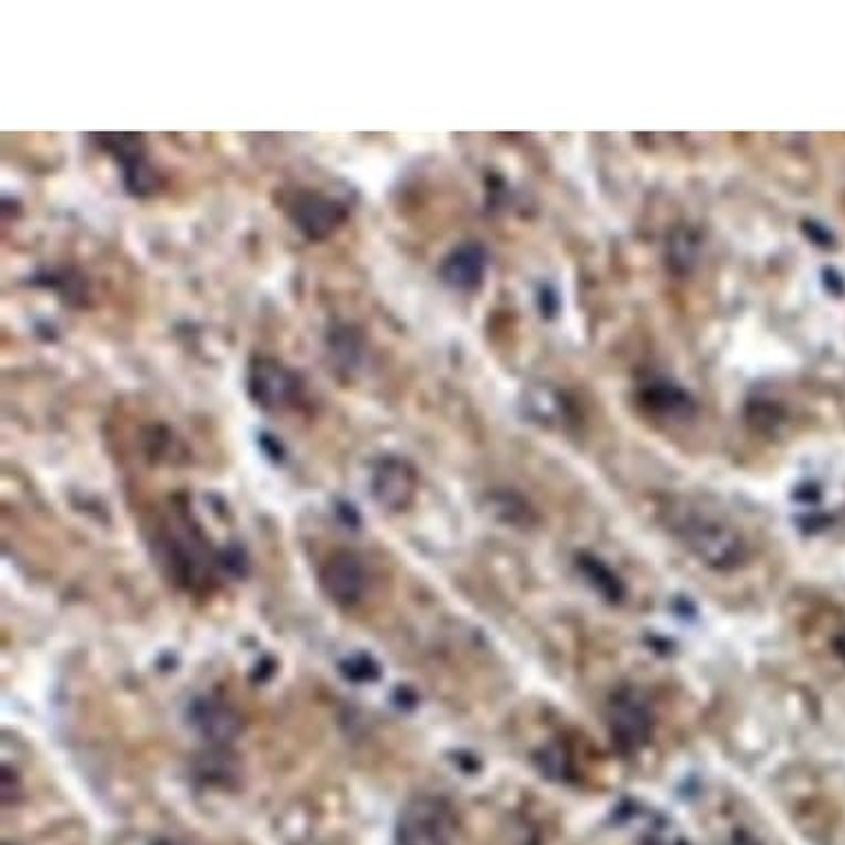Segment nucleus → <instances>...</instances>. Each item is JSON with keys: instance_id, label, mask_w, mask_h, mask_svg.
Wrapping results in <instances>:
<instances>
[{"instance_id": "nucleus-14", "label": "nucleus", "mask_w": 845, "mask_h": 845, "mask_svg": "<svg viewBox=\"0 0 845 845\" xmlns=\"http://www.w3.org/2000/svg\"><path fill=\"white\" fill-rule=\"evenodd\" d=\"M832 646H834V654L845 662V629H841V631L834 635Z\"/></svg>"}, {"instance_id": "nucleus-15", "label": "nucleus", "mask_w": 845, "mask_h": 845, "mask_svg": "<svg viewBox=\"0 0 845 845\" xmlns=\"http://www.w3.org/2000/svg\"><path fill=\"white\" fill-rule=\"evenodd\" d=\"M733 845H759V843L753 836H748V834H737Z\"/></svg>"}, {"instance_id": "nucleus-11", "label": "nucleus", "mask_w": 845, "mask_h": 845, "mask_svg": "<svg viewBox=\"0 0 845 845\" xmlns=\"http://www.w3.org/2000/svg\"><path fill=\"white\" fill-rule=\"evenodd\" d=\"M122 169H124V186L128 192L136 195V198H147V195H151L158 188V175L153 166L147 162V158L128 162Z\"/></svg>"}, {"instance_id": "nucleus-9", "label": "nucleus", "mask_w": 845, "mask_h": 845, "mask_svg": "<svg viewBox=\"0 0 845 845\" xmlns=\"http://www.w3.org/2000/svg\"><path fill=\"white\" fill-rule=\"evenodd\" d=\"M485 271V252L479 246H463L453 250L443 266V277L453 288H474L481 284Z\"/></svg>"}, {"instance_id": "nucleus-13", "label": "nucleus", "mask_w": 845, "mask_h": 845, "mask_svg": "<svg viewBox=\"0 0 845 845\" xmlns=\"http://www.w3.org/2000/svg\"><path fill=\"white\" fill-rule=\"evenodd\" d=\"M344 673L355 682H370L378 675V669L372 664L368 656H357L348 664H344Z\"/></svg>"}, {"instance_id": "nucleus-10", "label": "nucleus", "mask_w": 845, "mask_h": 845, "mask_svg": "<svg viewBox=\"0 0 845 845\" xmlns=\"http://www.w3.org/2000/svg\"><path fill=\"white\" fill-rule=\"evenodd\" d=\"M102 145V149H107L109 153H113L115 160H120V164H128V162H136V160H142L145 158V142H142V136H136V134H102V136H96Z\"/></svg>"}, {"instance_id": "nucleus-4", "label": "nucleus", "mask_w": 845, "mask_h": 845, "mask_svg": "<svg viewBox=\"0 0 845 845\" xmlns=\"http://www.w3.org/2000/svg\"><path fill=\"white\" fill-rule=\"evenodd\" d=\"M288 218L306 239L323 241L346 224L348 209L323 192L299 190L288 204Z\"/></svg>"}, {"instance_id": "nucleus-6", "label": "nucleus", "mask_w": 845, "mask_h": 845, "mask_svg": "<svg viewBox=\"0 0 845 845\" xmlns=\"http://www.w3.org/2000/svg\"><path fill=\"white\" fill-rule=\"evenodd\" d=\"M319 584L337 607L350 609L365 594V569L352 551H339L321 567Z\"/></svg>"}, {"instance_id": "nucleus-8", "label": "nucleus", "mask_w": 845, "mask_h": 845, "mask_svg": "<svg viewBox=\"0 0 845 845\" xmlns=\"http://www.w3.org/2000/svg\"><path fill=\"white\" fill-rule=\"evenodd\" d=\"M192 724L200 729L204 737L213 742H231L239 731V718L235 710L213 697L195 701Z\"/></svg>"}, {"instance_id": "nucleus-1", "label": "nucleus", "mask_w": 845, "mask_h": 845, "mask_svg": "<svg viewBox=\"0 0 845 845\" xmlns=\"http://www.w3.org/2000/svg\"><path fill=\"white\" fill-rule=\"evenodd\" d=\"M669 532L701 564L714 571H733L748 558V545L726 518L691 502L667 509Z\"/></svg>"}, {"instance_id": "nucleus-5", "label": "nucleus", "mask_w": 845, "mask_h": 845, "mask_svg": "<svg viewBox=\"0 0 845 845\" xmlns=\"http://www.w3.org/2000/svg\"><path fill=\"white\" fill-rule=\"evenodd\" d=\"M250 399L264 410H279L297 401L301 393L299 376L275 359L259 357L248 372Z\"/></svg>"}, {"instance_id": "nucleus-3", "label": "nucleus", "mask_w": 845, "mask_h": 845, "mask_svg": "<svg viewBox=\"0 0 845 845\" xmlns=\"http://www.w3.org/2000/svg\"><path fill=\"white\" fill-rule=\"evenodd\" d=\"M607 720L616 744L622 750L635 753L654 733V714L646 699L635 688H620L607 706Z\"/></svg>"}, {"instance_id": "nucleus-7", "label": "nucleus", "mask_w": 845, "mask_h": 845, "mask_svg": "<svg viewBox=\"0 0 845 845\" xmlns=\"http://www.w3.org/2000/svg\"><path fill=\"white\" fill-rule=\"evenodd\" d=\"M417 494V472L410 463L387 457L372 472V496L389 511L406 509Z\"/></svg>"}, {"instance_id": "nucleus-2", "label": "nucleus", "mask_w": 845, "mask_h": 845, "mask_svg": "<svg viewBox=\"0 0 845 845\" xmlns=\"http://www.w3.org/2000/svg\"><path fill=\"white\" fill-rule=\"evenodd\" d=\"M457 817L451 806L434 795L410 799L397 823V845H453Z\"/></svg>"}, {"instance_id": "nucleus-12", "label": "nucleus", "mask_w": 845, "mask_h": 845, "mask_svg": "<svg viewBox=\"0 0 845 845\" xmlns=\"http://www.w3.org/2000/svg\"><path fill=\"white\" fill-rule=\"evenodd\" d=\"M584 569H587L589 577L596 582V587L600 594H605L607 598H616L620 596L618 592V580L598 562V560H584Z\"/></svg>"}, {"instance_id": "nucleus-16", "label": "nucleus", "mask_w": 845, "mask_h": 845, "mask_svg": "<svg viewBox=\"0 0 845 845\" xmlns=\"http://www.w3.org/2000/svg\"><path fill=\"white\" fill-rule=\"evenodd\" d=\"M153 845H179L177 841H173V838H160L158 843H153Z\"/></svg>"}]
</instances>
